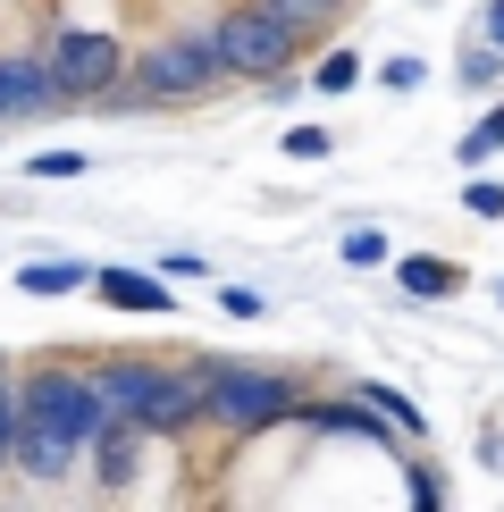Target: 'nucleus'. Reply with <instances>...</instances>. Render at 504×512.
Listing matches in <instances>:
<instances>
[{"instance_id":"nucleus-1","label":"nucleus","mask_w":504,"mask_h":512,"mask_svg":"<svg viewBox=\"0 0 504 512\" xmlns=\"http://www.w3.org/2000/svg\"><path fill=\"white\" fill-rule=\"evenodd\" d=\"M110 395L93 370L76 361H34L17 378V471L26 479H59L76 471V454H93V437L110 429Z\"/></svg>"},{"instance_id":"nucleus-2","label":"nucleus","mask_w":504,"mask_h":512,"mask_svg":"<svg viewBox=\"0 0 504 512\" xmlns=\"http://www.w3.org/2000/svg\"><path fill=\"white\" fill-rule=\"evenodd\" d=\"M101 395H110L118 420H135L143 437H185L202 420V370H160V361H93Z\"/></svg>"},{"instance_id":"nucleus-3","label":"nucleus","mask_w":504,"mask_h":512,"mask_svg":"<svg viewBox=\"0 0 504 512\" xmlns=\"http://www.w3.org/2000/svg\"><path fill=\"white\" fill-rule=\"evenodd\" d=\"M202 370V420L227 437H252V429H278V420H294V403H303V387H294V370H252V361H194Z\"/></svg>"},{"instance_id":"nucleus-4","label":"nucleus","mask_w":504,"mask_h":512,"mask_svg":"<svg viewBox=\"0 0 504 512\" xmlns=\"http://www.w3.org/2000/svg\"><path fill=\"white\" fill-rule=\"evenodd\" d=\"M202 42L219 51V68L227 76H286L294 68V51H303V26H286L278 9H261V0H244V9H227V17H210Z\"/></svg>"},{"instance_id":"nucleus-5","label":"nucleus","mask_w":504,"mask_h":512,"mask_svg":"<svg viewBox=\"0 0 504 512\" xmlns=\"http://www.w3.org/2000/svg\"><path fill=\"white\" fill-rule=\"evenodd\" d=\"M126 76H135V93H143V101H194V93H210L227 68H219V51H210L202 26H194V34L143 42V51L126 59Z\"/></svg>"},{"instance_id":"nucleus-6","label":"nucleus","mask_w":504,"mask_h":512,"mask_svg":"<svg viewBox=\"0 0 504 512\" xmlns=\"http://www.w3.org/2000/svg\"><path fill=\"white\" fill-rule=\"evenodd\" d=\"M51 76H59V93L68 101H101L110 84L126 76V51H118V34H84V26H68V34H51Z\"/></svg>"},{"instance_id":"nucleus-7","label":"nucleus","mask_w":504,"mask_h":512,"mask_svg":"<svg viewBox=\"0 0 504 512\" xmlns=\"http://www.w3.org/2000/svg\"><path fill=\"white\" fill-rule=\"evenodd\" d=\"M93 294L110 311H135V319H168V311H177L168 269H93Z\"/></svg>"},{"instance_id":"nucleus-8","label":"nucleus","mask_w":504,"mask_h":512,"mask_svg":"<svg viewBox=\"0 0 504 512\" xmlns=\"http://www.w3.org/2000/svg\"><path fill=\"white\" fill-rule=\"evenodd\" d=\"M0 84H9V118H42V110H59V76H51V59H0Z\"/></svg>"},{"instance_id":"nucleus-9","label":"nucleus","mask_w":504,"mask_h":512,"mask_svg":"<svg viewBox=\"0 0 504 512\" xmlns=\"http://www.w3.org/2000/svg\"><path fill=\"white\" fill-rule=\"evenodd\" d=\"M462 261H446V252H404V261H395V286L404 294H420V303H446V294H462Z\"/></svg>"},{"instance_id":"nucleus-10","label":"nucleus","mask_w":504,"mask_h":512,"mask_svg":"<svg viewBox=\"0 0 504 512\" xmlns=\"http://www.w3.org/2000/svg\"><path fill=\"white\" fill-rule=\"evenodd\" d=\"M135 454H143V429H135V420H110V429L93 437V471H101V487H126V479H135Z\"/></svg>"},{"instance_id":"nucleus-11","label":"nucleus","mask_w":504,"mask_h":512,"mask_svg":"<svg viewBox=\"0 0 504 512\" xmlns=\"http://www.w3.org/2000/svg\"><path fill=\"white\" fill-rule=\"evenodd\" d=\"M76 286H93L84 261H26L17 269V294H34V303H59V294H76Z\"/></svg>"},{"instance_id":"nucleus-12","label":"nucleus","mask_w":504,"mask_h":512,"mask_svg":"<svg viewBox=\"0 0 504 512\" xmlns=\"http://www.w3.org/2000/svg\"><path fill=\"white\" fill-rule=\"evenodd\" d=\"M353 395H362V403H370L378 420H395V437H412V429H420V403H412V395H395L387 378H362V387H353Z\"/></svg>"},{"instance_id":"nucleus-13","label":"nucleus","mask_w":504,"mask_h":512,"mask_svg":"<svg viewBox=\"0 0 504 512\" xmlns=\"http://www.w3.org/2000/svg\"><path fill=\"white\" fill-rule=\"evenodd\" d=\"M454 152H462V160H471V168H479V160H488V152H504V101H496V110H488V118H479V126H471V135H462V143H454Z\"/></svg>"},{"instance_id":"nucleus-14","label":"nucleus","mask_w":504,"mask_h":512,"mask_svg":"<svg viewBox=\"0 0 504 512\" xmlns=\"http://www.w3.org/2000/svg\"><path fill=\"white\" fill-rule=\"evenodd\" d=\"M17 462V370L0 361V471Z\"/></svg>"},{"instance_id":"nucleus-15","label":"nucleus","mask_w":504,"mask_h":512,"mask_svg":"<svg viewBox=\"0 0 504 512\" xmlns=\"http://www.w3.org/2000/svg\"><path fill=\"white\" fill-rule=\"evenodd\" d=\"M311 84H320V93H353V84H362V59H353V51H328Z\"/></svg>"},{"instance_id":"nucleus-16","label":"nucleus","mask_w":504,"mask_h":512,"mask_svg":"<svg viewBox=\"0 0 504 512\" xmlns=\"http://www.w3.org/2000/svg\"><path fill=\"white\" fill-rule=\"evenodd\" d=\"M328 152H336L328 126H286V160H328Z\"/></svg>"},{"instance_id":"nucleus-17","label":"nucleus","mask_w":504,"mask_h":512,"mask_svg":"<svg viewBox=\"0 0 504 512\" xmlns=\"http://www.w3.org/2000/svg\"><path fill=\"white\" fill-rule=\"evenodd\" d=\"M345 261H353V269H378V261H387V236H378V227H353V236H345Z\"/></svg>"},{"instance_id":"nucleus-18","label":"nucleus","mask_w":504,"mask_h":512,"mask_svg":"<svg viewBox=\"0 0 504 512\" xmlns=\"http://www.w3.org/2000/svg\"><path fill=\"white\" fill-rule=\"evenodd\" d=\"M404 496H412L420 512H437V504H446V487H437V471H429V462H412V471H404Z\"/></svg>"},{"instance_id":"nucleus-19","label":"nucleus","mask_w":504,"mask_h":512,"mask_svg":"<svg viewBox=\"0 0 504 512\" xmlns=\"http://www.w3.org/2000/svg\"><path fill=\"white\" fill-rule=\"evenodd\" d=\"M26 168H34L42 185H59V177H84V152H34Z\"/></svg>"},{"instance_id":"nucleus-20","label":"nucleus","mask_w":504,"mask_h":512,"mask_svg":"<svg viewBox=\"0 0 504 512\" xmlns=\"http://www.w3.org/2000/svg\"><path fill=\"white\" fill-rule=\"evenodd\" d=\"M462 210H471V219H504V185H488V177H479L471 194H462Z\"/></svg>"},{"instance_id":"nucleus-21","label":"nucleus","mask_w":504,"mask_h":512,"mask_svg":"<svg viewBox=\"0 0 504 512\" xmlns=\"http://www.w3.org/2000/svg\"><path fill=\"white\" fill-rule=\"evenodd\" d=\"M420 76H429L420 59H387V68H378V84H395V93H420Z\"/></svg>"},{"instance_id":"nucleus-22","label":"nucleus","mask_w":504,"mask_h":512,"mask_svg":"<svg viewBox=\"0 0 504 512\" xmlns=\"http://www.w3.org/2000/svg\"><path fill=\"white\" fill-rule=\"evenodd\" d=\"M219 303H227V311H236V319H261V311H269V303H261V294H244V286H219Z\"/></svg>"},{"instance_id":"nucleus-23","label":"nucleus","mask_w":504,"mask_h":512,"mask_svg":"<svg viewBox=\"0 0 504 512\" xmlns=\"http://www.w3.org/2000/svg\"><path fill=\"white\" fill-rule=\"evenodd\" d=\"M488 42L504 51V0H488Z\"/></svg>"},{"instance_id":"nucleus-24","label":"nucleus","mask_w":504,"mask_h":512,"mask_svg":"<svg viewBox=\"0 0 504 512\" xmlns=\"http://www.w3.org/2000/svg\"><path fill=\"white\" fill-rule=\"evenodd\" d=\"M0 118H9V84H0Z\"/></svg>"},{"instance_id":"nucleus-25","label":"nucleus","mask_w":504,"mask_h":512,"mask_svg":"<svg viewBox=\"0 0 504 512\" xmlns=\"http://www.w3.org/2000/svg\"><path fill=\"white\" fill-rule=\"evenodd\" d=\"M328 9H345V0H328Z\"/></svg>"}]
</instances>
